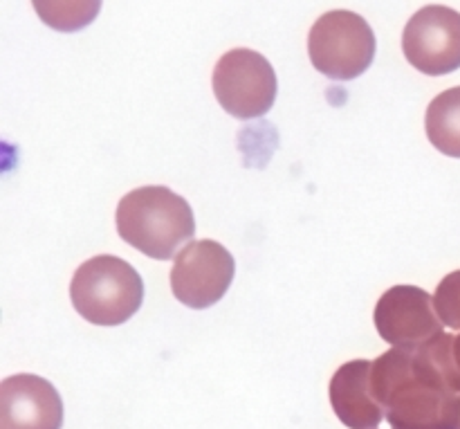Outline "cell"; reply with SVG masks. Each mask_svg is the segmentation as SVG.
Instances as JSON below:
<instances>
[{
    "label": "cell",
    "mask_w": 460,
    "mask_h": 429,
    "mask_svg": "<svg viewBox=\"0 0 460 429\" xmlns=\"http://www.w3.org/2000/svg\"><path fill=\"white\" fill-rule=\"evenodd\" d=\"M454 337L420 349H389L373 362L371 385L394 429H460V371Z\"/></svg>",
    "instance_id": "obj_1"
},
{
    "label": "cell",
    "mask_w": 460,
    "mask_h": 429,
    "mask_svg": "<svg viewBox=\"0 0 460 429\" xmlns=\"http://www.w3.org/2000/svg\"><path fill=\"white\" fill-rule=\"evenodd\" d=\"M117 232L130 247L151 259H173L196 232L191 205L162 184L133 189L117 205Z\"/></svg>",
    "instance_id": "obj_2"
},
{
    "label": "cell",
    "mask_w": 460,
    "mask_h": 429,
    "mask_svg": "<svg viewBox=\"0 0 460 429\" xmlns=\"http://www.w3.org/2000/svg\"><path fill=\"white\" fill-rule=\"evenodd\" d=\"M70 299L76 313L94 326H119L142 306L144 282L128 261L99 255L76 268Z\"/></svg>",
    "instance_id": "obj_3"
},
{
    "label": "cell",
    "mask_w": 460,
    "mask_h": 429,
    "mask_svg": "<svg viewBox=\"0 0 460 429\" xmlns=\"http://www.w3.org/2000/svg\"><path fill=\"white\" fill-rule=\"evenodd\" d=\"M308 54L322 75L335 81L358 79L376 58V34L359 13L335 9L314 21Z\"/></svg>",
    "instance_id": "obj_4"
},
{
    "label": "cell",
    "mask_w": 460,
    "mask_h": 429,
    "mask_svg": "<svg viewBox=\"0 0 460 429\" xmlns=\"http://www.w3.org/2000/svg\"><path fill=\"white\" fill-rule=\"evenodd\" d=\"M211 85L223 111L236 120L263 117L274 106L279 93L272 63L247 48L229 49L218 58Z\"/></svg>",
    "instance_id": "obj_5"
},
{
    "label": "cell",
    "mask_w": 460,
    "mask_h": 429,
    "mask_svg": "<svg viewBox=\"0 0 460 429\" xmlns=\"http://www.w3.org/2000/svg\"><path fill=\"white\" fill-rule=\"evenodd\" d=\"M236 261L218 241L202 238L189 243L171 268V290L187 308L205 310L225 297L234 282Z\"/></svg>",
    "instance_id": "obj_6"
},
{
    "label": "cell",
    "mask_w": 460,
    "mask_h": 429,
    "mask_svg": "<svg viewBox=\"0 0 460 429\" xmlns=\"http://www.w3.org/2000/svg\"><path fill=\"white\" fill-rule=\"evenodd\" d=\"M373 322L391 349H420L445 333L434 297L416 286L389 288L377 301Z\"/></svg>",
    "instance_id": "obj_7"
},
{
    "label": "cell",
    "mask_w": 460,
    "mask_h": 429,
    "mask_svg": "<svg viewBox=\"0 0 460 429\" xmlns=\"http://www.w3.org/2000/svg\"><path fill=\"white\" fill-rule=\"evenodd\" d=\"M407 61L422 75L440 76L460 67V13L445 4H427L409 18L402 34Z\"/></svg>",
    "instance_id": "obj_8"
},
{
    "label": "cell",
    "mask_w": 460,
    "mask_h": 429,
    "mask_svg": "<svg viewBox=\"0 0 460 429\" xmlns=\"http://www.w3.org/2000/svg\"><path fill=\"white\" fill-rule=\"evenodd\" d=\"M63 400L57 387L34 373L0 382V429H61Z\"/></svg>",
    "instance_id": "obj_9"
},
{
    "label": "cell",
    "mask_w": 460,
    "mask_h": 429,
    "mask_svg": "<svg viewBox=\"0 0 460 429\" xmlns=\"http://www.w3.org/2000/svg\"><path fill=\"white\" fill-rule=\"evenodd\" d=\"M371 360H353L341 364L331 380V405L335 416L349 429L380 427L385 412L373 394Z\"/></svg>",
    "instance_id": "obj_10"
},
{
    "label": "cell",
    "mask_w": 460,
    "mask_h": 429,
    "mask_svg": "<svg viewBox=\"0 0 460 429\" xmlns=\"http://www.w3.org/2000/svg\"><path fill=\"white\" fill-rule=\"evenodd\" d=\"M425 129L429 142L449 157H460V85L440 93L427 106Z\"/></svg>",
    "instance_id": "obj_11"
},
{
    "label": "cell",
    "mask_w": 460,
    "mask_h": 429,
    "mask_svg": "<svg viewBox=\"0 0 460 429\" xmlns=\"http://www.w3.org/2000/svg\"><path fill=\"white\" fill-rule=\"evenodd\" d=\"M434 304L445 326H449L452 331H460V270L447 274V277L438 283L434 295Z\"/></svg>",
    "instance_id": "obj_12"
},
{
    "label": "cell",
    "mask_w": 460,
    "mask_h": 429,
    "mask_svg": "<svg viewBox=\"0 0 460 429\" xmlns=\"http://www.w3.org/2000/svg\"><path fill=\"white\" fill-rule=\"evenodd\" d=\"M454 360H456V367L460 371V333L456 337H454Z\"/></svg>",
    "instance_id": "obj_13"
}]
</instances>
